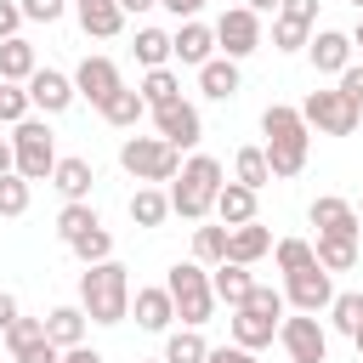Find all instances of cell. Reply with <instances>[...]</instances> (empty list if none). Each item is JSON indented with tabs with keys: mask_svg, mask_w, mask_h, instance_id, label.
<instances>
[{
	"mask_svg": "<svg viewBox=\"0 0 363 363\" xmlns=\"http://www.w3.org/2000/svg\"><path fill=\"white\" fill-rule=\"evenodd\" d=\"M159 6H164L170 17H182V23H193V17L204 11V0H159Z\"/></svg>",
	"mask_w": 363,
	"mask_h": 363,
	"instance_id": "f907efd6",
	"label": "cell"
},
{
	"mask_svg": "<svg viewBox=\"0 0 363 363\" xmlns=\"http://www.w3.org/2000/svg\"><path fill=\"white\" fill-rule=\"evenodd\" d=\"M23 91H28V108H40V113H68L74 108V79L57 74V68H34Z\"/></svg>",
	"mask_w": 363,
	"mask_h": 363,
	"instance_id": "4fadbf2b",
	"label": "cell"
},
{
	"mask_svg": "<svg viewBox=\"0 0 363 363\" xmlns=\"http://www.w3.org/2000/svg\"><path fill=\"white\" fill-rule=\"evenodd\" d=\"M352 6H357V11H363V0H352Z\"/></svg>",
	"mask_w": 363,
	"mask_h": 363,
	"instance_id": "94428289",
	"label": "cell"
},
{
	"mask_svg": "<svg viewBox=\"0 0 363 363\" xmlns=\"http://www.w3.org/2000/svg\"><path fill=\"white\" fill-rule=\"evenodd\" d=\"M261 130H267V170H272V182H289V176H301L306 170V147H312V130H306V119H301V108H284V102H272L267 113H261Z\"/></svg>",
	"mask_w": 363,
	"mask_h": 363,
	"instance_id": "6da1fadb",
	"label": "cell"
},
{
	"mask_svg": "<svg viewBox=\"0 0 363 363\" xmlns=\"http://www.w3.org/2000/svg\"><path fill=\"white\" fill-rule=\"evenodd\" d=\"M170 57H176V62H187V68H204V62L216 57V28H204L199 17H193V23H182V28L170 34Z\"/></svg>",
	"mask_w": 363,
	"mask_h": 363,
	"instance_id": "5bb4252c",
	"label": "cell"
},
{
	"mask_svg": "<svg viewBox=\"0 0 363 363\" xmlns=\"http://www.w3.org/2000/svg\"><path fill=\"white\" fill-rule=\"evenodd\" d=\"M79 312L91 323H125L130 318V272L119 261H96L79 272Z\"/></svg>",
	"mask_w": 363,
	"mask_h": 363,
	"instance_id": "7a4b0ae2",
	"label": "cell"
},
{
	"mask_svg": "<svg viewBox=\"0 0 363 363\" xmlns=\"http://www.w3.org/2000/svg\"><path fill=\"white\" fill-rule=\"evenodd\" d=\"M312 255H318L323 272H352V267H357V238H329V233H318Z\"/></svg>",
	"mask_w": 363,
	"mask_h": 363,
	"instance_id": "83f0119b",
	"label": "cell"
},
{
	"mask_svg": "<svg viewBox=\"0 0 363 363\" xmlns=\"http://www.w3.org/2000/svg\"><path fill=\"white\" fill-rule=\"evenodd\" d=\"M352 210H357V227H363V204H352Z\"/></svg>",
	"mask_w": 363,
	"mask_h": 363,
	"instance_id": "680465c9",
	"label": "cell"
},
{
	"mask_svg": "<svg viewBox=\"0 0 363 363\" xmlns=\"http://www.w3.org/2000/svg\"><path fill=\"white\" fill-rule=\"evenodd\" d=\"M96 113H102L108 125H119V130H136V125H142V113H147V102H142L130 85H119V91H113V96H108Z\"/></svg>",
	"mask_w": 363,
	"mask_h": 363,
	"instance_id": "484cf974",
	"label": "cell"
},
{
	"mask_svg": "<svg viewBox=\"0 0 363 363\" xmlns=\"http://www.w3.org/2000/svg\"><path fill=\"white\" fill-rule=\"evenodd\" d=\"M17 28H23V6L0 0V40H17Z\"/></svg>",
	"mask_w": 363,
	"mask_h": 363,
	"instance_id": "c3c4849f",
	"label": "cell"
},
{
	"mask_svg": "<svg viewBox=\"0 0 363 363\" xmlns=\"http://www.w3.org/2000/svg\"><path fill=\"white\" fill-rule=\"evenodd\" d=\"M57 363H108V357H102V352H91V346H68Z\"/></svg>",
	"mask_w": 363,
	"mask_h": 363,
	"instance_id": "f5cc1de1",
	"label": "cell"
},
{
	"mask_svg": "<svg viewBox=\"0 0 363 363\" xmlns=\"http://www.w3.org/2000/svg\"><path fill=\"white\" fill-rule=\"evenodd\" d=\"M40 323H45V340H51L57 352H68V346H85V312H79V306H51Z\"/></svg>",
	"mask_w": 363,
	"mask_h": 363,
	"instance_id": "7402d4cb",
	"label": "cell"
},
{
	"mask_svg": "<svg viewBox=\"0 0 363 363\" xmlns=\"http://www.w3.org/2000/svg\"><path fill=\"white\" fill-rule=\"evenodd\" d=\"M40 68L34 45L17 34V40H0V85H28V74Z\"/></svg>",
	"mask_w": 363,
	"mask_h": 363,
	"instance_id": "603a6c76",
	"label": "cell"
},
{
	"mask_svg": "<svg viewBox=\"0 0 363 363\" xmlns=\"http://www.w3.org/2000/svg\"><path fill=\"white\" fill-rule=\"evenodd\" d=\"M130 312H136V329H147V335H164L176 323V306H170L164 284L159 289H130Z\"/></svg>",
	"mask_w": 363,
	"mask_h": 363,
	"instance_id": "2e32d148",
	"label": "cell"
},
{
	"mask_svg": "<svg viewBox=\"0 0 363 363\" xmlns=\"http://www.w3.org/2000/svg\"><path fill=\"white\" fill-rule=\"evenodd\" d=\"M329 301H335V278L323 267H306V272H289L284 278V306L318 318V312H329Z\"/></svg>",
	"mask_w": 363,
	"mask_h": 363,
	"instance_id": "8fae6325",
	"label": "cell"
},
{
	"mask_svg": "<svg viewBox=\"0 0 363 363\" xmlns=\"http://www.w3.org/2000/svg\"><path fill=\"white\" fill-rule=\"evenodd\" d=\"M193 261L199 267H221L227 261V227H199L193 233Z\"/></svg>",
	"mask_w": 363,
	"mask_h": 363,
	"instance_id": "8d00e7d4",
	"label": "cell"
},
{
	"mask_svg": "<svg viewBox=\"0 0 363 363\" xmlns=\"http://www.w3.org/2000/svg\"><path fill=\"white\" fill-rule=\"evenodd\" d=\"M23 6V23H57L62 17V0H17Z\"/></svg>",
	"mask_w": 363,
	"mask_h": 363,
	"instance_id": "f6af8a7d",
	"label": "cell"
},
{
	"mask_svg": "<svg viewBox=\"0 0 363 363\" xmlns=\"http://www.w3.org/2000/svg\"><path fill=\"white\" fill-rule=\"evenodd\" d=\"M34 335H45V323H40V318H17V323L6 329V346H23V340H34Z\"/></svg>",
	"mask_w": 363,
	"mask_h": 363,
	"instance_id": "7dc6e473",
	"label": "cell"
},
{
	"mask_svg": "<svg viewBox=\"0 0 363 363\" xmlns=\"http://www.w3.org/2000/svg\"><path fill=\"white\" fill-rule=\"evenodd\" d=\"M306 57H312L318 74H340V68L352 62V34H340V28H318V34L306 40Z\"/></svg>",
	"mask_w": 363,
	"mask_h": 363,
	"instance_id": "e0dca14e",
	"label": "cell"
},
{
	"mask_svg": "<svg viewBox=\"0 0 363 363\" xmlns=\"http://www.w3.org/2000/svg\"><path fill=\"white\" fill-rule=\"evenodd\" d=\"M272 250V233L261 221H244V227H227V261L233 267H255L261 255Z\"/></svg>",
	"mask_w": 363,
	"mask_h": 363,
	"instance_id": "ac0fdd59",
	"label": "cell"
},
{
	"mask_svg": "<svg viewBox=\"0 0 363 363\" xmlns=\"http://www.w3.org/2000/svg\"><path fill=\"white\" fill-rule=\"evenodd\" d=\"M216 193H221V164L210 153H193L182 170H176V187H170V210L182 221H204L216 210Z\"/></svg>",
	"mask_w": 363,
	"mask_h": 363,
	"instance_id": "3957f363",
	"label": "cell"
},
{
	"mask_svg": "<svg viewBox=\"0 0 363 363\" xmlns=\"http://www.w3.org/2000/svg\"><path fill=\"white\" fill-rule=\"evenodd\" d=\"M204 352H210V340L199 329H176L164 340V363H204Z\"/></svg>",
	"mask_w": 363,
	"mask_h": 363,
	"instance_id": "e575fe53",
	"label": "cell"
},
{
	"mask_svg": "<svg viewBox=\"0 0 363 363\" xmlns=\"http://www.w3.org/2000/svg\"><path fill=\"white\" fill-rule=\"evenodd\" d=\"M244 6H250L255 17H261V11H278V0H244Z\"/></svg>",
	"mask_w": 363,
	"mask_h": 363,
	"instance_id": "9f6ffc18",
	"label": "cell"
},
{
	"mask_svg": "<svg viewBox=\"0 0 363 363\" xmlns=\"http://www.w3.org/2000/svg\"><path fill=\"white\" fill-rule=\"evenodd\" d=\"M278 323H284V318H267V312L233 306V346H244V352H261V346H272Z\"/></svg>",
	"mask_w": 363,
	"mask_h": 363,
	"instance_id": "d6986e66",
	"label": "cell"
},
{
	"mask_svg": "<svg viewBox=\"0 0 363 363\" xmlns=\"http://www.w3.org/2000/svg\"><path fill=\"white\" fill-rule=\"evenodd\" d=\"M153 6H159V0H119V11H125V17H130V11H153Z\"/></svg>",
	"mask_w": 363,
	"mask_h": 363,
	"instance_id": "11a10c76",
	"label": "cell"
},
{
	"mask_svg": "<svg viewBox=\"0 0 363 363\" xmlns=\"http://www.w3.org/2000/svg\"><path fill=\"white\" fill-rule=\"evenodd\" d=\"M11 164H17V159H11V136H0V176H6Z\"/></svg>",
	"mask_w": 363,
	"mask_h": 363,
	"instance_id": "db71d44e",
	"label": "cell"
},
{
	"mask_svg": "<svg viewBox=\"0 0 363 363\" xmlns=\"http://www.w3.org/2000/svg\"><path fill=\"white\" fill-rule=\"evenodd\" d=\"M119 85H125V79H119L113 57H85V62L74 68V96H85L91 108H102V102H108Z\"/></svg>",
	"mask_w": 363,
	"mask_h": 363,
	"instance_id": "7c38bea8",
	"label": "cell"
},
{
	"mask_svg": "<svg viewBox=\"0 0 363 363\" xmlns=\"http://www.w3.org/2000/svg\"><path fill=\"white\" fill-rule=\"evenodd\" d=\"M74 11H79V28H85L91 40H113V34L125 28L119 0H74Z\"/></svg>",
	"mask_w": 363,
	"mask_h": 363,
	"instance_id": "ffe728a7",
	"label": "cell"
},
{
	"mask_svg": "<svg viewBox=\"0 0 363 363\" xmlns=\"http://www.w3.org/2000/svg\"><path fill=\"white\" fill-rule=\"evenodd\" d=\"M28 119V91L23 85H0V125H23Z\"/></svg>",
	"mask_w": 363,
	"mask_h": 363,
	"instance_id": "ab89813d",
	"label": "cell"
},
{
	"mask_svg": "<svg viewBox=\"0 0 363 363\" xmlns=\"http://www.w3.org/2000/svg\"><path fill=\"white\" fill-rule=\"evenodd\" d=\"M352 45H363V17H357V28H352Z\"/></svg>",
	"mask_w": 363,
	"mask_h": 363,
	"instance_id": "6f0895ef",
	"label": "cell"
},
{
	"mask_svg": "<svg viewBox=\"0 0 363 363\" xmlns=\"http://www.w3.org/2000/svg\"><path fill=\"white\" fill-rule=\"evenodd\" d=\"M136 96H142V102H147V113H153V108H164V102H176V96H182V79H176L170 68H147V74H142V85H136Z\"/></svg>",
	"mask_w": 363,
	"mask_h": 363,
	"instance_id": "f1b7e54d",
	"label": "cell"
},
{
	"mask_svg": "<svg viewBox=\"0 0 363 363\" xmlns=\"http://www.w3.org/2000/svg\"><path fill=\"white\" fill-rule=\"evenodd\" d=\"M272 261H278V272H284V278H289V272L318 267V255H312V244H306V238H278V244H272Z\"/></svg>",
	"mask_w": 363,
	"mask_h": 363,
	"instance_id": "836d02e7",
	"label": "cell"
},
{
	"mask_svg": "<svg viewBox=\"0 0 363 363\" xmlns=\"http://www.w3.org/2000/svg\"><path fill=\"white\" fill-rule=\"evenodd\" d=\"M357 357H363V335H357Z\"/></svg>",
	"mask_w": 363,
	"mask_h": 363,
	"instance_id": "91938a15",
	"label": "cell"
},
{
	"mask_svg": "<svg viewBox=\"0 0 363 363\" xmlns=\"http://www.w3.org/2000/svg\"><path fill=\"white\" fill-rule=\"evenodd\" d=\"M312 227L318 233H329V238H357L363 227H357V210L346 204V199H335V193H323V199H312Z\"/></svg>",
	"mask_w": 363,
	"mask_h": 363,
	"instance_id": "9a60e30c",
	"label": "cell"
},
{
	"mask_svg": "<svg viewBox=\"0 0 363 363\" xmlns=\"http://www.w3.org/2000/svg\"><path fill=\"white\" fill-rule=\"evenodd\" d=\"M91 159H57V170H51V187L68 199V204H91Z\"/></svg>",
	"mask_w": 363,
	"mask_h": 363,
	"instance_id": "44dd1931",
	"label": "cell"
},
{
	"mask_svg": "<svg viewBox=\"0 0 363 363\" xmlns=\"http://www.w3.org/2000/svg\"><path fill=\"white\" fill-rule=\"evenodd\" d=\"M238 85H244V79H238V62H233V57H210V62L199 68V91L216 96V102L238 96Z\"/></svg>",
	"mask_w": 363,
	"mask_h": 363,
	"instance_id": "cb8c5ba5",
	"label": "cell"
},
{
	"mask_svg": "<svg viewBox=\"0 0 363 363\" xmlns=\"http://www.w3.org/2000/svg\"><path fill=\"white\" fill-rule=\"evenodd\" d=\"M255 45H261V17H255L250 6H233V11L216 17V51H221V57L244 62Z\"/></svg>",
	"mask_w": 363,
	"mask_h": 363,
	"instance_id": "9c48e42d",
	"label": "cell"
},
{
	"mask_svg": "<svg viewBox=\"0 0 363 363\" xmlns=\"http://www.w3.org/2000/svg\"><path fill=\"white\" fill-rule=\"evenodd\" d=\"M85 227H96V210H91V204H62V210H57V238H62V244H74Z\"/></svg>",
	"mask_w": 363,
	"mask_h": 363,
	"instance_id": "74e56055",
	"label": "cell"
},
{
	"mask_svg": "<svg viewBox=\"0 0 363 363\" xmlns=\"http://www.w3.org/2000/svg\"><path fill=\"white\" fill-rule=\"evenodd\" d=\"M278 340H284L289 363H323V357H329V329H323L312 312L284 318V323H278Z\"/></svg>",
	"mask_w": 363,
	"mask_h": 363,
	"instance_id": "ba28073f",
	"label": "cell"
},
{
	"mask_svg": "<svg viewBox=\"0 0 363 363\" xmlns=\"http://www.w3.org/2000/svg\"><path fill=\"white\" fill-rule=\"evenodd\" d=\"M62 352L45 340V335H34V340H23V346H11V363H57Z\"/></svg>",
	"mask_w": 363,
	"mask_h": 363,
	"instance_id": "7bdbcfd3",
	"label": "cell"
},
{
	"mask_svg": "<svg viewBox=\"0 0 363 363\" xmlns=\"http://www.w3.org/2000/svg\"><path fill=\"white\" fill-rule=\"evenodd\" d=\"M204 363H255V352H244V346H210Z\"/></svg>",
	"mask_w": 363,
	"mask_h": 363,
	"instance_id": "681fc988",
	"label": "cell"
},
{
	"mask_svg": "<svg viewBox=\"0 0 363 363\" xmlns=\"http://www.w3.org/2000/svg\"><path fill=\"white\" fill-rule=\"evenodd\" d=\"M164 289H170V306H176V318H182L187 329L210 323L216 295H210V272H204L199 261H176V267H170V278H164Z\"/></svg>",
	"mask_w": 363,
	"mask_h": 363,
	"instance_id": "277c9868",
	"label": "cell"
},
{
	"mask_svg": "<svg viewBox=\"0 0 363 363\" xmlns=\"http://www.w3.org/2000/svg\"><path fill=\"white\" fill-rule=\"evenodd\" d=\"M153 363H164V357H153Z\"/></svg>",
	"mask_w": 363,
	"mask_h": 363,
	"instance_id": "6125c7cd",
	"label": "cell"
},
{
	"mask_svg": "<svg viewBox=\"0 0 363 363\" xmlns=\"http://www.w3.org/2000/svg\"><path fill=\"white\" fill-rule=\"evenodd\" d=\"M278 17H284V23L312 28V23H318V0H278Z\"/></svg>",
	"mask_w": 363,
	"mask_h": 363,
	"instance_id": "ee69618b",
	"label": "cell"
},
{
	"mask_svg": "<svg viewBox=\"0 0 363 363\" xmlns=\"http://www.w3.org/2000/svg\"><path fill=\"white\" fill-rule=\"evenodd\" d=\"M153 130H159V142H170V147L182 153V147H193V142L204 136V119H199V108H193L187 96H176V102L153 108Z\"/></svg>",
	"mask_w": 363,
	"mask_h": 363,
	"instance_id": "30bf717a",
	"label": "cell"
},
{
	"mask_svg": "<svg viewBox=\"0 0 363 363\" xmlns=\"http://www.w3.org/2000/svg\"><path fill=\"white\" fill-rule=\"evenodd\" d=\"M11 170L23 176V182H45L51 170H57V142H51V130H45V119H23V125H11Z\"/></svg>",
	"mask_w": 363,
	"mask_h": 363,
	"instance_id": "8992f818",
	"label": "cell"
},
{
	"mask_svg": "<svg viewBox=\"0 0 363 363\" xmlns=\"http://www.w3.org/2000/svg\"><path fill=\"white\" fill-rule=\"evenodd\" d=\"M250 267H233V261H221L216 272H210V295L216 301H227V306H244V295H250Z\"/></svg>",
	"mask_w": 363,
	"mask_h": 363,
	"instance_id": "4316f807",
	"label": "cell"
},
{
	"mask_svg": "<svg viewBox=\"0 0 363 363\" xmlns=\"http://www.w3.org/2000/svg\"><path fill=\"white\" fill-rule=\"evenodd\" d=\"M170 216V193H159V187H136L130 193V221L136 227H159Z\"/></svg>",
	"mask_w": 363,
	"mask_h": 363,
	"instance_id": "f546056e",
	"label": "cell"
},
{
	"mask_svg": "<svg viewBox=\"0 0 363 363\" xmlns=\"http://www.w3.org/2000/svg\"><path fill=\"white\" fill-rule=\"evenodd\" d=\"M68 250H74V255H79L85 267H96V261H113V233H108V227L96 221V227H85V233H79V238H74Z\"/></svg>",
	"mask_w": 363,
	"mask_h": 363,
	"instance_id": "1f68e13d",
	"label": "cell"
},
{
	"mask_svg": "<svg viewBox=\"0 0 363 363\" xmlns=\"http://www.w3.org/2000/svg\"><path fill=\"white\" fill-rule=\"evenodd\" d=\"M17 318H23V312H17V295H11V289H0V335H6Z\"/></svg>",
	"mask_w": 363,
	"mask_h": 363,
	"instance_id": "816d5d0a",
	"label": "cell"
},
{
	"mask_svg": "<svg viewBox=\"0 0 363 363\" xmlns=\"http://www.w3.org/2000/svg\"><path fill=\"white\" fill-rule=\"evenodd\" d=\"M329 323H335L340 335H352V340H357V335H363V295H357V289L335 295V301H329Z\"/></svg>",
	"mask_w": 363,
	"mask_h": 363,
	"instance_id": "d6a6232c",
	"label": "cell"
},
{
	"mask_svg": "<svg viewBox=\"0 0 363 363\" xmlns=\"http://www.w3.org/2000/svg\"><path fill=\"white\" fill-rule=\"evenodd\" d=\"M119 164L142 182V187H159V182H176V170H182V153L170 147V142H159V136H125V147H119Z\"/></svg>",
	"mask_w": 363,
	"mask_h": 363,
	"instance_id": "5b68a950",
	"label": "cell"
},
{
	"mask_svg": "<svg viewBox=\"0 0 363 363\" xmlns=\"http://www.w3.org/2000/svg\"><path fill=\"white\" fill-rule=\"evenodd\" d=\"M136 62L142 68H164L170 62V34L164 28H136Z\"/></svg>",
	"mask_w": 363,
	"mask_h": 363,
	"instance_id": "d590c367",
	"label": "cell"
},
{
	"mask_svg": "<svg viewBox=\"0 0 363 363\" xmlns=\"http://www.w3.org/2000/svg\"><path fill=\"white\" fill-rule=\"evenodd\" d=\"M28 187H34V182H23L17 170H6V176H0V216H23V210H28Z\"/></svg>",
	"mask_w": 363,
	"mask_h": 363,
	"instance_id": "f35d334b",
	"label": "cell"
},
{
	"mask_svg": "<svg viewBox=\"0 0 363 363\" xmlns=\"http://www.w3.org/2000/svg\"><path fill=\"white\" fill-rule=\"evenodd\" d=\"M306 40H312V28H301V23H284V17H272V45H278V51H306Z\"/></svg>",
	"mask_w": 363,
	"mask_h": 363,
	"instance_id": "60d3db41",
	"label": "cell"
},
{
	"mask_svg": "<svg viewBox=\"0 0 363 363\" xmlns=\"http://www.w3.org/2000/svg\"><path fill=\"white\" fill-rule=\"evenodd\" d=\"M216 216H221V227H244V221H255V193L238 187V182H221V193H216Z\"/></svg>",
	"mask_w": 363,
	"mask_h": 363,
	"instance_id": "d4e9b609",
	"label": "cell"
},
{
	"mask_svg": "<svg viewBox=\"0 0 363 363\" xmlns=\"http://www.w3.org/2000/svg\"><path fill=\"white\" fill-rule=\"evenodd\" d=\"M244 306H250V312H267V318H284V295H278L272 284H250Z\"/></svg>",
	"mask_w": 363,
	"mask_h": 363,
	"instance_id": "b9f144b4",
	"label": "cell"
},
{
	"mask_svg": "<svg viewBox=\"0 0 363 363\" xmlns=\"http://www.w3.org/2000/svg\"><path fill=\"white\" fill-rule=\"evenodd\" d=\"M301 119H306V130H323V136H352L357 125H363V113L352 108V96L335 85V91H312L306 102H301Z\"/></svg>",
	"mask_w": 363,
	"mask_h": 363,
	"instance_id": "52a82bcc",
	"label": "cell"
},
{
	"mask_svg": "<svg viewBox=\"0 0 363 363\" xmlns=\"http://www.w3.org/2000/svg\"><path fill=\"white\" fill-rule=\"evenodd\" d=\"M233 182H238V187H250V193H261V187L272 182V170H267V153H261V147H238Z\"/></svg>",
	"mask_w": 363,
	"mask_h": 363,
	"instance_id": "4dcf8cb0",
	"label": "cell"
},
{
	"mask_svg": "<svg viewBox=\"0 0 363 363\" xmlns=\"http://www.w3.org/2000/svg\"><path fill=\"white\" fill-rule=\"evenodd\" d=\"M340 91H346L352 108L363 113V62H346V68H340Z\"/></svg>",
	"mask_w": 363,
	"mask_h": 363,
	"instance_id": "bcb514c9",
	"label": "cell"
}]
</instances>
